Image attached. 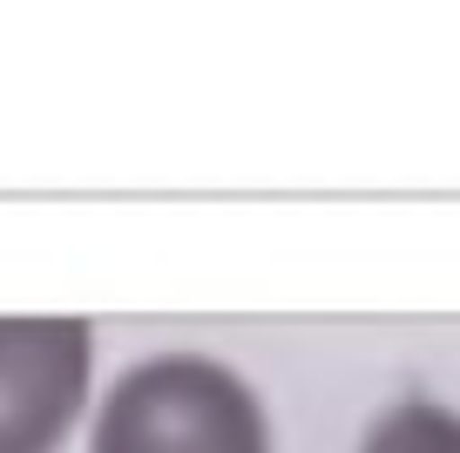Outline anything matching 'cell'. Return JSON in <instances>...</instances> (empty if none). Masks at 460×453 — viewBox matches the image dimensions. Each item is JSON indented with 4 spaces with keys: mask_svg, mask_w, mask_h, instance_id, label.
Segmentation results:
<instances>
[{
    "mask_svg": "<svg viewBox=\"0 0 460 453\" xmlns=\"http://www.w3.org/2000/svg\"><path fill=\"white\" fill-rule=\"evenodd\" d=\"M88 453H271V420L237 366L156 352L88 406Z\"/></svg>",
    "mask_w": 460,
    "mask_h": 453,
    "instance_id": "cell-1",
    "label": "cell"
},
{
    "mask_svg": "<svg viewBox=\"0 0 460 453\" xmlns=\"http://www.w3.org/2000/svg\"><path fill=\"white\" fill-rule=\"evenodd\" d=\"M95 406L82 318H0V453H61Z\"/></svg>",
    "mask_w": 460,
    "mask_h": 453,
    "instance_id": "cell-2",
    "label": "cell"
},
{
    "mask_svg": "<svg viewBox=\"0 0 460 453\" xmlns=\"http://www.w3.org/2000/svg\"><path fill=\"white\" fill-rule=\"evenodd\" d=\"M359 453H460V413L440 399H400L366 426Z\"/></svg>",
    "mask_w": 460,
    "mask_h": 453,
    "instance_id": "cell-3",
    "label": "cell"
}]
</instances>
